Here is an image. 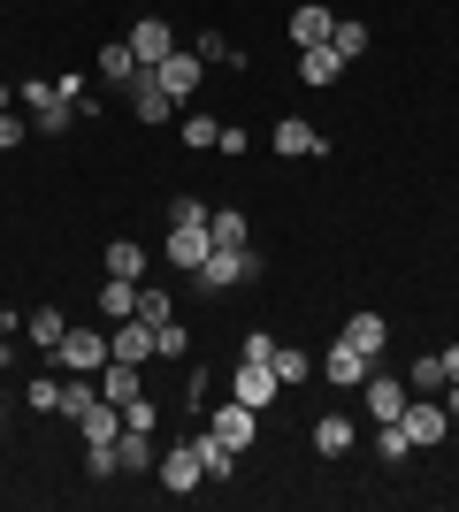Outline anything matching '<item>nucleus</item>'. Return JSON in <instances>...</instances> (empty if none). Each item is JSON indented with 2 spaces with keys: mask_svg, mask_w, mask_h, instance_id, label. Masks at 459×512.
<instances>
[{
  "mask_svg": "<svg viewBox=\"0 0 459 512\" xmlns=\"http://www.w3.org/2000/svg\"><path fill=\"white\" fill-rule=\"evenodd\" d=\"M85 474L92 482H115V474H123L115 467V444H85Z\"/></svg>",
  "mask_w": 459,
  "mask_h": 512,
  "instance_id": "obj_37",
  "label": "nucleus"
},
{
  "mask_svg": "<svg viewBox=\"0 0 459 512\" xmlns=\"http://www.w3.org/2000/svg\"><path fill=\"white\" fill-rule=\"evenodd\" d=\"M207 428H215L222 444H230V451L245 459V451H253V436H261V413H253V406H238V398H222V406L207 413Z\"/></svg>",
  "mask_w": 459,
  "mask_h": 512,
  "instance_id": "obj_7",
  "label": "nucleus"
},
{
  "mask_svg": "<svg viewBox=\"0 0 459 512\" xmlns=\"http://www.w3.org/2000/svg\"><path fill=\"white\" fill-rule=\"evenodd\" d=\"M444 375H452V383H459V344H444Z\"/></svg>",
  "mask_w": 459,
  "mask_h": 512,
  "instance_id": "obj_41",
  "label": "nucleus"
},
{
  "mask_svg": "<svg viewBox=\"0 0 459 512\" xmlns=\"http://www.w3.org/2000/svg\"><path fill=\"white\" fill-rule=\"evenodd\" d=\"M207 237H215V245H253V222H245L238 207H207Z\"/></svg>",
  "mask_w": 459,
  "mask_h": 512,
  "instance_id": "obj_24",
  "label": "nucleus"
},
{
  "mask_svg": "<svg viewBox=\"0 0 459 512\" xmlns=\"http://www.w3.org/2000/svg\"><path fill=\"white\" fill-rule=\"evenodd\" d=\"M329 46H337L345 62H360V54H368V23H360V16H337V31H329Z\"/></svg>",
  "mask_w": 459,
  "mask_h": 512,
  "instance_id": "obj_32",
  "label": "nucleus"
},
{
  "mask_svg": "<svg viewBox=\"0 0 459 512\" xmlns=\"http://www.w3.org/2000/svg\"><path fill=\"white\" fill-rule=\"evenodd\" d=\"M100 398H115V406H138V398H146L138 367H131V360H108V367H100Z\"/></svg>",
  "mask_w": 459,
  "mask_h": 512,
  "instance_id": "obj_21",
  "label": "nucleus"
},
{
  "mask_svg": "<svg viewBox=\"0 0 459 512\" xmlns=\"http://www.w3.org/2000/svg\"><path fill=\"white\" fill-rule=\"evenodd\" d=\"M406 451H414V436H406V428H398V421H375V459H391V467H398Z\"/></svg>",
  "mask_w": 459,
  "mask_h": 512,
  "instance_id": "obj_34",
  "label": "nucleus"
},
{
  "mask_svg": "<svg viewBox=\"0 0 459 512\" xmlns=\"http://www.w3.org/2000/svg\"><path fill=\"white\" fill-rule=\"evenodd\" d=\"M77 436H85V444H115V436H123V406H115V398H92V406L77 413Z\"/></svg>",
  "mask_w": 459,
  "mask_h": 512,
  "instance_id": "obj_19",
  "label": "nucleus"
},
{
  "mask_svg": "<svg viewBox=\"0 0 459 512\" xmlns=\"http://www.w3.org/2000/svg\"><path fill=\"white\" fill-rule=\"evenodd\" d=\"M54 92H62V100L77 107V123H100V115H108V107H100V92H92V77H85V69H62V77H54Z\"/></svg>",
  "mask_w": 459,
  "mask_h": 512,
  "instance_id": "obj_20",
  "label": "nucleus"
},
{
  "mask_svg": "<svg viewBox=\"0 0 459 512\" xmlns=\"http://www.w3.org/2000/svg\"><path fill=\"white\" fill-rule=\"evenodd\" d=\"M23 398H31V406H39V413H54V406H62V375H39V383L23 390Z\"/></svg>",
  "mask_w": 459,
  "mask_h": 512,
  "instance_id": "obj_39",
  "label": "nucleus"
},
{
  "mask_svg": "<svg viewBox=\"0 0 459 512\" xmlns=\"http://www.w3.org/2000/svg\"><path fill=\"white\" fill-rule=\"evenodd\" d=\"M153 459H161V444H153V428L123 421V436H115V467H123V474H153Z\"/></svg>",
  "mask_w": 459,
  "mask_h": 512,
  "instance_id": "obj_16",
  "label": "nucleus"
},
{
  "mask_svg": "<svg viewBox=\"0 0 459 512\" xmlns=\"http://www.w3.org/2000/svg\"><path fill=\"white\" fill-rule=\"evenodd\" d=\"M398 428L414 436V451H429V444H444V436H452V413H444L437 398H406V413H398Z\"/></svg>",
  "mask_w": 459,
  "mask_h": 512,
  "instance_id": "obj_6",
  "label": "nucleus"
},
{
  "mask_svg": "<svg viewBox=\"0 0 459 512\" xmlns=\"http://www.w3.org/2000/svg\"><path fill=\"white\" fill-rule=\"evenodd\" d=\"M329 31H337V8H322V0L291 8V46H329Z\"/></svg>",
  "mask_w": 459,
  "mask_h": 512,
  "instance_id": "obj_17",
  "label": "nucleus"
},
{
  "mask_svg": "<svg viewBox=\"0 0 459 512\" xmlns=\"http://www.w3.org/2000/svg\"><path fill=\"white\" fill-rule=\"evenodd\" d=\"M199 459H207V482H230V467H238V451L222 444L215 428H199Z\"/></svg>",
  "mask_w": 459,
  "mask_h": 512,
  "instance_id": "obj_28",
  "label": "nucleus"
},
{
  "mask_svg": "<svg viewBox=\"0 0 459 512\" xmlns=\"http://www.w3.org/2000/svg\"><path fill=\"white\" fill-rule=\"evenodd\" d=\"M314 375H322V383H337V390H360V383L375 375V360L360 352V344H345V337H337V344L322 352V367H314Z\"/></svg>",
  "mask_w": 459,
  "mask_h": 512,
  "instance_id": "obj_5",
  "label": "nucleus"
},
{
  "mask_svg": "<svg viewBox=\"0 0 459 512\" xmlns=\"http://www.w3.org/2000/svg\"><path fill=\"white\" fill-rule=\"evenodd\" d=\"M153 77L169 85V100H176V107H192V92H199V77H207V62H199V54H184V46H176L169 62H153Z\"/></svg>",
  "mask_w": 459,
  "mask_h": 512,
  "instance_id": "obj_11",
  "label": "nucleus"
},
{
  "mask_svg": "<svg viewBox=\"0 0 459 512\" xmlns=\"http://www.w3.org/2000/svg\"><path fill=\"white\" fill-rule=\"evenodd\" d=\"M23 329H31V344H39V352H54V344L69 337V314H62V306H39V314H23Z\"/></svg>",
  "mask_w": 459,
  "mask_h": 512,
  "instance_id": "obj_25",
  "label": "nucleus"
},
{
  "mask_svg": "<svg viewBox=\"0 0 459 512\" xmlns=\"http://www.w3.org/2000/svg\"><path fill=\"white\" fill-rule=\"evenodd\" d=\"M192 54H199V62H230V69L245 62V54H238L230 39H222V31H199V39H192Z\"/></svg>",
  "mask_w": 459,
  "mask_h": 512,
  "instance_id": "obj_36",
  "label": "nucleus"
},
{
  "mask_svg": "<svg viewBox=\"0 0 459 512\" xmlns=\"http://www.w3.org/2000/svg\"><path fill=\"white\" fill-rule=\"evenodd\" d=\"M268 367H276V383H284V390H299L306 375H314V360H306L299 344H276V360H268Z\"/></svg>",
  "mask_w": 459,
  "mask_h": 512,
  "instance_id": "obj_30",
  "label": "nucleus"
},
{
  "mask_svg": "<svg viewBox=\"0 0 459 512\" xmlns=\"http://www.w3.org/2000/svg\"><path fill=\"white\" fill-rule=\"evenodd\" d=\"M314 451H322V459H345L352 451V421L345 413H322V421H314Z\"/></svg>",
  "mask_w": 459,
  "mask_h": 512,
  "instance_id": "obj_26",
  "label": "nucleus"
},
{
  "mask_svg": "<svg viewBox=\"0 0 459 512\" xmlns=\"http://www.w3.org/2000/svg\"><path fill=\"white\" fill-rule=\"evenodd\" d=\"M108 352H115V360H131V367H146L153 360V321H115V329H108Z\"/></svg>",
  "mask_w": 459,
  "mask_h": 512,
  "instance_id": "obj_18",
  "label": "nucleus"
},
{
  "mask_svg": "<svg viewBox=\"0 0 459 512\" xmlns=\"http://www.w3.org/2000/svg\"><path fill=\"white\" fill-rule=\"evenodd\" d=\"M406 398H414V390H406V375H383V367L360 383V406H368V421H398V413H406Z\"/></svg>",
  "mask_w": 459,
  "mask_h": 512,
  "instance_id": "obj_8",
  "label": "nucleus"
},
{
  "mask_svg": "<svg viewBox=\"0 0 459 512\" xmlns=\"http://www.w3.org/2000/svg\"><path fill=\"white\" fill-rule=\"evenodd\" d=\"M0 46H8V39H0Z\"/></svg>",
  "mask_w": 459,
  "mask_h": 512,
  "instance_id": "obj_43",
  "label": "nucleus"
},
{
  "mask_svg": "<svg viewBox=\"0 0 459 512\" xmlns=\"http://www.w3.org/2000/svg\"><path fill=\"white\" fill-rule=\"evenodd\" d=\"M337 337H345V344H360L368 360H383V352H391V321L375 314V306H352V321L337 329Z\"/></svg>",
  "mask_w": 459,
  "mask_h": 512,
  "instance_id": "obj_12",
  "label": "nucleus"
},
{
  "mask_svg": "<svg viewBox=\"0 0 459 512\" xmlns=\"http://www.w3.org/2000/svg\"><path fill=\"white\" fill-rule=\"evenodd\" d=\"M207 253H215L207 222H169V268H176V276H192V268H199Z\"/></svg>",
  "mask_w": 459,
  "mask_h": 512,
  "instance_id": "obj_10",
  "label": "nucleus"
},
{
  "mask_svg": "<svg viewBox=\"0 0 459 512\" xmlns=\"http://www.w3.org/2000/svg\"><path fill=\"white\" fill-rule=\"evenodd\" d=\"M184 352H192V329H184V321H161V329H153V360H184Z\"/></svg>",
  "mask_w": 459,
  "mask_h": 512,
  "instance_id": "obj_31",
  "label": "nucleus"
},
{
  "mask_svg": "<svg viewBox=\"0 0 459 512\" xmlns=\"http://www.w3.org/2000/svg\"><path fill=\"white\" fill-rule=\"evenodd\" d=\"M444 383H452V375H444V352H429V360L406 367V390H414V398H437Z\"/></svg>",
  "mask_w": 459,
  "mask_h": 512,
  "instance_id": "obj_27",
  "label": "nucleus"
},
{
  "mask_svg": "<svg viewBox=\"0 0 459 512\" xmlns=\"http://www.w3.org/2000/svg\"><path fill=\"white\" fill-rule=\"evenodd\" d=\"M123 100H131V115H138V123H176V100H169V85H161L153 69L138 77L131 92H123Z\"/></svg>",
  "mask_w": 459,
  "mask_h": 512,
  "instance_id": "obj_15",
  "label": "nucleus"
},
{
  "mask_svg": "<svg viewBox=\"0 0 459 512\" xmlns=\"http://www.w3.org/2000/svg\"><path fill=\"white\" fill-rule=\"evenodd\" d=\"M238 360H253V367H268V360H276V337H268V329H253V337H245V344H238Z\"/></svg>",
  "mask_w": 459,
  "mask_h": 512,
  "instance_id": "obj_40",
  "label": "nucleus"
},
{
  "mask_svg": "<svg viewBox=\"0 0 459 512\" xmlns=\"http://www.w3.org/2000/svg\"><path fill=\"white\" fill-rule=\"evenodd\" d=\"M215 138H222V115H199V107H192V115H184V146L215 153Z\"/></svg>",
  "mask_w": 459,
  "mask_h": 512,
  "instance_id": "obj_33",
  "label": "nucleus"
},
{
  "mask_svg": "<svg viewBox=\"0 0 459 512\" xmlns=\"http://www.w3.org/2000/svg\"><path fill=\"white\" fill-rule=\"evenodd\" d=\"M268 146L284 153V161H329V138L306 123V115H284V123L268 130Z\"/></svg>",
  "mask_w": 459,
  "mask_h": 512,
  "instance_id": "obj_4",
  "label": "nucleus"
},
{
  "mask_svg": "<svg viewBox=\"0 0 459 512\" xmlns=\"http://www.w3.org/2000/svg\"><path fill=\"white\" fill-rule=\"evenodd\" d=\"M131 54H138V62H169V54H176V31H169V16H138L131 23Z\"/></svg>",
  "mask_w": 459,
  "mask_h": 512,
  "instance_id": "obj_14",
  "label": "nucleus"
},
{
  "mask_svg": "<svg viewBox=\"0 0 459 512\" xmlns=\"http://www.w3.org/2000/svg\"><path fill=\"white\" fill-rule=\"evenodd\" d=\"M131 314H138V283L131 276H108V283H100V321L115 329V321H131Z\"/></svg>",
  "mask_w": 459,
  "mask_h": 512,
  "instance_id": "obj_22",
  "label": "nucleus"
},
{
  "mask_svg": "<svg viewBox=\"0 0 459 512\" xmlns=\"http://www.w3.org/2000/svg\"><path fill=\"white\" fill-rule=\"evenodd\" d=\"M268 276V260H261V245H215V253L192 268V283L199 291H230V283H261Z\"/></svg>",
  "mask_w": 459,
  "mask_h": 512,
  "instance_id": "obj_1",
  "label": "nucleus"
},
{
  "mask_svg": "<svg viewBox=\"0 0 459 512\" xmlns=\"http://www.w3.org/2000/svg\"><path fill=\"white\" fill-rule=\"evenodd\" d=\"M8 107H16V85H8V77H0V115H8Z\"/></svg>",
  "mask_w": 459,
  "mask_h": 512,
  "instance_id": "obj_42",
  "label": "nucleus"
},
{
  "mask_svg": "<svg viewBox=\"0 0 459 512\" xmlns=\"http://www.w3.org/2000/svg\"><path fill=\"white\" fill-rule=\"evenodd\" d=\"M169 314H176V299H169V291H161V283H138V321H153V329H161Z\"/></svg>",
  "mask_w": 459,
  "mask_h": 512,
  "instance_id": "obj_35",
  "label": "nucleus"
},
{
  "mask_svg": "<svg viewBox=\"0 0 459 512\" xmlns=\"http://www.w3.org/2000/svg\"><path fill=\"white\" fill-rule=\"evenodd\" d=\"M92 77H100L108 92H131L138 77H146V62L131 54V39H108V46H100V62H92Z\"/></svg>",
  "mask_w": 459,
  "mask_h": 512,
  "instance_id": "obj_9",
  "label": "nucleus"
},
{
  "mask_svg": "<svg viewBox=\"0 0 459 512\" xmlns=\"http://www.w3.org/2000/svg\"><path fill=\"white\" fill-rule=\"evenodd\" d=\"M299 77L306 85H337V77H345V54H337V46H299Z\"/></svg>",
  "mask_w": 459,
  "mask_h": 512,
  "instance_id": "obj_23",
  "label": "nucleus"
},
{
  "mask_svg": "<svg viewBox=\"0 0 459 512\" xmlns=\"http://www.w3.org/2000/svg\"><path fill=\"white\" fill-rule=\"evenodd\" d=\"M276 390H284V383H276V367H253V360H238V367H230V398H238V406H253V413H261L268 398H276Z\"/></svg>",
  "mask_w": 459,
  "mask_h": 512,
  "instance_id": "obj_13",
  "label": "nucleus"
},
{
  "mask_svg": "<svg viewBox=\"0 0 459 512\" xmlns=\"http://www.w3.org/2000/svg\"><path fill=\"white\" fill-rule=\"evenodd\" d=\"M46 360H54V367H69V375H100V367H108L115 352H108V329H69V337L54 344Z\"/></svg>",
  "mask_w": 459,
  "mask_h": 512,
  "instance_id": "obj_3",
  "label": "nucleus"
},
{
  "mask_svg": "<svg viewBox=\"0 0 459 512\" xmlns=\"http://www.w3.org/2000/svg\"><path fill=\"white\" fill-rule=\"evenodd\" d=\"M23 138H31V115H16V107H8V115H0V153H16Z\"/></svg>",
  "mask_w": 459,
  "mask_h": 512,
  "instance_id": "obj_38",
  "label": "nucleus"
},
{
  "mask_svg": "<svg viewBox=\"0 0 459 512\" xmlns=\"http://www.w3.org/2000/svg\"><path fill=\"white\" fill-rule=\"evenodd\" d=\"M153 474H161V490H169V497H192L199 482H207V459H199V428L169 436V451L153 459Z\"/></svg>",
  "mask_w": 459,
  "mask_h": 512,
  "instance_id": "obj_2",
  "label": "nucleus"
},
{
  "mask_svg": "<svg viewBox=\"0 0 459 512\" xmlns=\"http://www.w3.org/2000/svg\"><path fill=\"white\" fill-rule=\"evenodd\" d=\"M108 276H131V283H146V245L115 237V245H108Z\"/></svg>",
  "mask_w": 459,
  "mask_h": 512,
  "instance_id": "obj_29",
  "label": "nucleus"
}]
</instances>
